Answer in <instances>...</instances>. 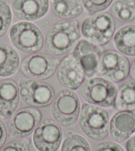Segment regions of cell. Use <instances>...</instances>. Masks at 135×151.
<instances>
[{
	"label": "cell",
	"instance_id": "1",
	"mask_svg": "<svg viewBox=\"0 0 135 151\" xmlns=\"http://www.w3.org/2000/svg\"><path fill=\"white\" fill-rule=\"evenodd\" d=\"M80 37L77 20L60 21L50 27L46 35L45 47L54 55L69 52Z\"/></svg>",
	"mask_w": 135,
	"mask_h": 151
},
{
	"label": "cell",
	"instance_id": "18",
	"mask_svg": "<svg viewBox=\"0 0 135 151\" xmlns=\"http://www.w3.org/2000/svg\"><path fill=\"white\" fill-rule=\"evenodd\" d=\"M114 45L123 55L135 56V25H126L118 29L114 36Z\"/></svg>",
	"mask_w": 135,
	"mask_h": 151
},
{
	"label": "cell",
	"instance_id": "12",
	"mask_svg": "<svg viewBox=\"0 0 135 151\" xmlns=\"http://www.w3.org/2000/svg\"><path fill=\"white\" fill-rule=\"evenodd\" d=\"M73 56L82 67L85 76L91 78L98 72L101 48L86 40H80L73 50Z\"/></svg>",
	"mask_w": 135,
	"mask_h": 151
},
{
	"label": "cell",
	"instance_id": "3",
	"mask_svg": "<svg viewBox=\"0 0 135 151\" xmlns=\"http://www.w3.org/2000/svg\"><path fill=\"white\" fill-rule=\"evenodd\" d=\"M79 125L89 138L96 141L102 140L109 133V114L100 107L83 104L80 113Z\"/></svg>",
	"mask_w": 135,
	"mask_h": 151
},
{
	"label": "cell",
	"instance_id": "15",
	"mask_svg": "<svg viewBox=\"0 0 135 151\" xmlns=\"http://www.w3.org/2000/svg\"><path fill=\"white\" fill-rule=\"evenodd\" d=\"M110 135L114 141L123 142L135 132V113L121 111L113 115L110 122Z\"/></svg>",
	"mask_w": 135,
	"mask_h": 151
},
{
	"label": "cell",
	"instance_id": "14",
	"mask_svg": "<svg viewBox=\"0 0 135 151\" xmlns=\"http://www.w3.org/2000/svg\"><path fill=\"white\" fill-rule=\"evenodd\" d=\"M11 7L16 17L21 20L36 21L47 14L48 0H12Z\"/></svg>",
	"mask_w": 135,
	"mask_h": 151
},
{
	"label": "cell",
	"instance_id": "13",
	"mask_svg": "<svg viewBox=\"0 0 135 151\" xmlns=\"http://www.w3.org/2000/svg\"><path fill=\"white\" fill-rule=\"evenodd\" d=\"M85 74L73 55H68L59 64L56 72L58 82L65 88L77 90L85 80Z\"/></svg>",
	"mask_w": 135,
	"mask_h": 151
},
{
	"label": "cell",
	"instance_id": "26",
	"mask_svg": "<svg viewBox=\"0 0 135 151\" xmlns=\"http://www.w3.org/2000/svg\"><path fill=\"white\" fill-rule=\"evenodd\" d=\"M93 151H125V150L116 142L104 141L97 145Z\"/></svg>",
	"mask_w": 135,
	"mask_h": 151
},
{
	"label": "cell",
	"instance_id": "9",
	"mask_svg": "<svg viewBox=\"0 0 135 151\" xmlns=\"http://www.w3.org/2000/svg\"><path fill=\"white\" fill-rule=\"evenodd\" d=\"M20 95L24 102L34 107L49 106L55 96V91L46 82L35 80L19 81Z\"/></svg>",
	"mask_w": 135,
	"mask_h": 151
},
{
	"label": "cell",
	"instance_id": "29",
	"mask_svg": "<svg viewBox=\"0 0 135 151\" xmlns=\"http://www.w3.org/2000/svg\"><path fill=\"white\" fill-rule=\"evenodd\" d=\"M130 74H131V76L133 78V79H135V59L131 64V66L130 68Z\"/></svg>",
	"mask_w": 135,
	"mask_h": 151
},
{
	"label": "cell",
	"instance_id": "11",
	"mask_svg": "<svg viewBox=\"0 0 135 151\" xmlns=\"http://www.w3.org/2000/svg\"><path fill=\"white\" fill-rule=\"evenodd\" d=\"M60 126L51 119L42 121L34 129L33 141L39 151H56L62 140Z\"/></svg>",
	"mask_w": 135,
	"mask_h": 151
},
{
	"label": "cell",
	"instance_id": "17",
	"mask_svg": "<svg viewBox=\"0 0 135 151\" xmlns=\"http://www.w3.org/2000/svg\"><path fill=\"white\" fill-rule=\"evenodd\" d=\"M19 65V56L14 48L7 44L0 43V77L17 74Z\"/></svg>",
	"mask_w": 135,
	"mask_h": 151
},
{
	"label": "cell",
	"instance_id": "23",
	"mask_svg": "<svg viewBox=\"0 0 135 151\" xmlns=\"http://www.w3.org/2000/svg\"><path fill=\"white\" fill-rule=\"evenodd\" d=\"M12 21V13L9 5L5 0H0V37L9 29Z\"/></svg>",
	"mask_w": 135,
	"mask_h": 151
},
{
	"label": "cell",
	"instance_id": "6",
	"mask_svg": "<svg viewBox=\"0 0 135 151\" xmlns=\"http://www.w3.org/2000/svg\"><path fill=\"white\" fill-rule=\"evenodd\" d=\"M11 41L21 52L33 53L43 47L44 39L40 29L33 23L21 21L15 24L10 30Z\"/></svg>",
	"mask_w": 135,
	"mask_h": 151
},
{
	"label": "cell",
	"instance_id": "20",
	"mask_svg": "<svg viewBox=\"0 0 135 151\" xmlns=\"http://www.w3.org/2000/svg\"><path fill=\"white\" fill-rule=\"evenodd\" d=\"M115 106L121 111L135 110V80H129L121 86L117 91Z\"/></svg>",
	"mask_w": 135,
	"mask_h": 151
},
{
	"label": "cell",
	"instance_id": "2",
	"mask_svg": "<svg viewBox=\"0 0 135 151\" xmlns=\"http://www.w3.org/2000/svg\"><path fill=\"white\" fill-rule=\"evenodd\" d=\"M115 28V18L110 13L98 12L85 19L81 31L88 41L96 45H105L112 39Z\"/></svg>",
	"mask_w": 135,
	"mask_h": 151
},
{
	"label": "cell",
	"instance_id": "4",
	"mask_svg": "<svg viewBox=\"0 0 135 151\" xmlns=\"http://www.w3.org/2000/svg\"><path fill=\"white\" fill-rule=\"evenodd\" d=\"M80 111V99L74 91L64 88L58 91L51 107L52 115L57 123L65 127H71L78 121Z\"/></svg>",
	"mask_w": 135,
	"mask_h": 151
},
{
	"label": "cell",
	"instance_id": "24",
	"mask_svg": "<svg viewBox=\"0 0 135 151\" xmlns=\"http://www.w3.org/2000/svg\"><path fill=\"white\" fill-rule=\"evenodd\" d=\"M83 7L90 13H96L107 9L113 0H82Z\"/></svg>",
	"mask_w": 135,
	"mask_h": 151
},
{
	"label": "cell",
	"instance_id": "10",
	"mask_svg": "<svg viewBox=\"0 0 135 151\" xmlns=\"http://www.w3.org/2000/svg\"><path fill=\"white\" fill-rule=\"evenodd\" d=\"M58 60L46 53H37L23 59L21 69L27 77L39 80H46L55 74Z\"/></svg>",
	"mask_w": 135,
	"mask_h": 151
},
{
	"label": "cell",
	"instance_id": "28",
	"mask_svg": "<svg viewBox=\"0 0 135 151\" xmlns=\"http://www.w3.org/2000/svg\"><path fill=\"white\" fill-rule=\"evenodd\" d=\"M126 148L127 151H135V134L126 142Z\"/></svg>",
	"mask_w": 135,
	"mask_h": 151
},
{
	"label": "cell",
	"instance_id": "19",
	"mask_svg": "<svg viewBox=\"0 0 135 151\" xmlns=\"http://www.w3.org/2000/svg\"><path fill=\"white\" fill-rule=\"evenodd\" d=\"M51 4L55 14L65 19L77 17L83 11L81 0H51Z\"/></svg>",
	"mask_w": 135,
	"mask_h": 151
},
{
	"label": "cell",
	"instance_id": "7",
	"mask_svg": "<svg viewBox=\"0 0 135 151\" xmlns=\"http://www.w3.org/2000/svg\"><path fill=\"white\" fill-rule=\"evenodd\" d=\"M130 72V64L127 58L113 50H106L102 54L98 73L100 76L113 82L125 80Z\"/></svg>",
	"mask_w": 135,
	"mask_h": 151
},
{
	"label": "cell",
	"instance_id": "27",
	"mask_svg": "<svg viewBox=\"0 0 135 151\" xmlns=\"http://www.w3.org/2000/svg\"><path fill=\"white\" fill-rule=\"evenodd\" d=\"M7 139V129L4 123L0 119V148L4 146Z\"/></svg>",
	"mask_w": 135,
	"mask_h": 151
},
{
	"label": "cell",
	"instance_id": "5",
	"mask_svg": "<svg viewBox=\"0 0 135 151\" xmlns=\"http://www.w3.org/2000/svg\"><path fill=\"white\" fill-rule=\"evenodd\" d=\"M81 96L89 104L102 107L115 106L117 94V87L110 81L102 78H91L81 86Z\"/></svg>",
	"mask_w": 135,
	"mask_h": 151
},
{
	"label": "cell",
	"instance_id": "8",
	"mask_svg": "<svg viewBox=\"0 0 135 151\" xmlns=\"http://www.w3.org/2000/svg\"><path fill=\"white\" fill-rule=\"evenodd\" d=\"M42 119L40 110L26 107L19 109L7 121L9 139H23L33 132Z\"/></svg>",
	"mask_w": 135,
	"mask_h": 151
},
{
	"label": "cell",
	"instance_id": "16",
	"mask_svg": "<svg viewBox=\"0 0 135 151\" xmlns=\"http://www.w3.org/2000/svg\"><path fill=\"white\" fill-rule=\"evenodd\" d=\"M19 101V90L14 80L0 82V116L7 117L14 113Z\"/></svg>",
	"mask_w": 135,
	"mask_h": 151
},
{
	"label": "cell",
	"instance_id": "22",
	"mask_svg": "<svg viewBox=\"0 0 135 151\" xmlns=\"http://www.w3.org/2000/svg\"><path fill=\"white\" fill-rule=\"evenodd\" d=\"M61 151H91L90 144L80 134L68 132L64 139Z\"/></svg>",
	"mask_w": 135,
	"mask_h": 151
},
{
	"label": "cell",
	"instance_id": "25",
	"mask_svg": "<svg viewBox=\"0 0 135 151\" xmlns=\"http://www.w3.org/2000/svg\"><path fill=\"white\" fill-rule=\"evenodd\" d=\"M0 151H29L27 140H14L5 145Z\"/></svg>",
	"mask_w": 135,
	"mask_h": 151
},
{
	"label": "cell",
	"instance_id": "21",
	"mask_svg": "<svg viewBox=\"0 0 135 151\" xmlns=\"http://www.w3.org/2000/svg\"><path fill=\"white\" fill-rule=\"evenodd\" d=\"M111 11L117 19L129 22L135 18V0H114Z\"/></svg>",
	"mask_w": 135,
	"mask_h": 151
}]
</instances>
